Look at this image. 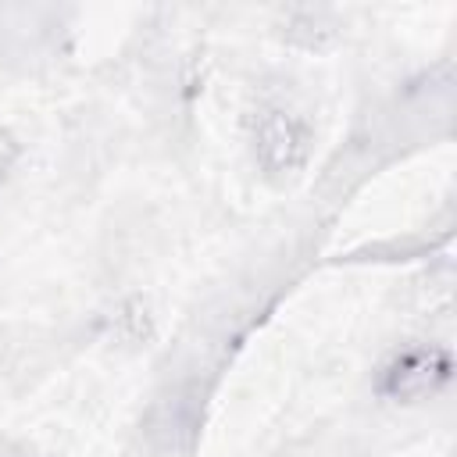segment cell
Listing matches in <instances>:
<instances>
[{
  "label": "cell",
  "instance_id": "obj_1",
  "mask_svg": "<svg viewBox=\"0 0 457 457\" xmlns=\"http://www.w3.org/2000/svg\"><path fill=\"white\" fill-rule=\"evenodd\" d=\"M253 150L268 175H293L311 154V125L289 107H268L257 118Z\"/></svg>",
  "mask_w": 457,
  "mask_h": 457
}]
</instances>
